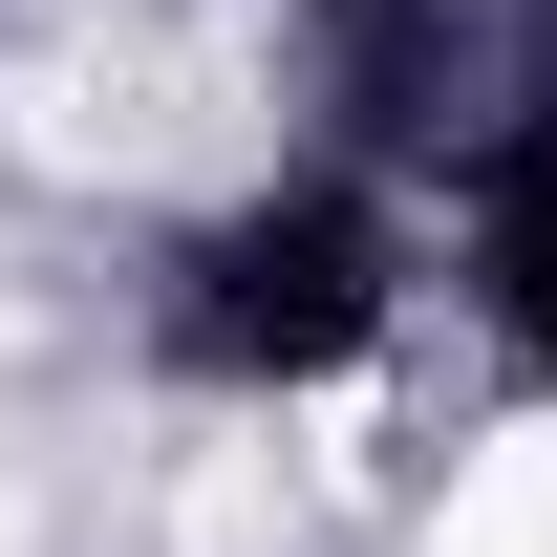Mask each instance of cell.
<instances>
[{
    "mask_svg": "<svg viewBox=\"0 0 557 557\" xmlns=\"http://www.w3.org/2000/svg\"><path fill=\"white\" fill-rule=\"evenodd\" d=\"M386 214L344 194V172H300V194H236L172 258V364H214V386H322V364L386 322Z\"/></svg>",
    "mask_w": 557,
    "mask_h": 557,
    "instance_id": "2",
    "label": "cell"
},
{
    "mask_svg": "<svg viewBox=\"0 0 557 557\" xmlns=\"http://www.w3.org/2000/svg\"><path fill=\"white\" fill-rule=\"evenodd\" d=\"M472 278H493V344H515V364H557V172L472 194Z\"/></svg>",
    "mask_w": 557,
    "mask_h": 557,
    "instance_id": "3",
    "label": "cell"
},
{
    "mask_svg": "<svg viewBox=\"0 0 557 557\" xmlns=\"http://www.w3.org/2000/svg\"><path fill=\"white\" fill-rule=\"evenodd\" d=\"M300 44L386 172H450V194L557 172V0H300Z\"/></svg>",
    "mask_w": 557,
    "mask_h": 557,
    "instance_id": "1",
    "label": "cell"
}]
</instances>
